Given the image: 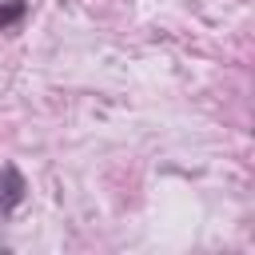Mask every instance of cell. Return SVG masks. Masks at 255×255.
I'll return each mask as SVG.
<instances>
[{"label":"cell","instance_id":"2","mask_svg":"<svg viewBox=\"0 0 255 255\" xmlns=\"http://www.w3.org/2000/svg\"><path fill=\"white\" fill-rule=\"evenodd\" d=\"M20 12H24V4H20V0H12L8 8H0V28H8L12 20H20Z\"/></svg>","mask_w":255,"mask_h":255},{"label":"cell","instance_id":"1","mask_svg":"<svg viewBox=\"0 0 255 255\" xmlns=\"http://www.w3.org/2000/svg\"><path fill=\"white\" fill-rule=\"evenodd\" d=\"M24 199V179H20V171L16 167H8L4 171V195H0V211L8 215V211H16V203Z\"/></svg>","mask_w":255,"mask_h":255}]
</instances>
